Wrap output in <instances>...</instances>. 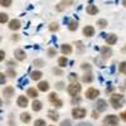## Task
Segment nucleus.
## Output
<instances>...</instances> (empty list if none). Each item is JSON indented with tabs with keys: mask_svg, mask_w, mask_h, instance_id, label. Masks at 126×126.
<instances>
[{
	"mask_svg": "<svg viewBox=\"0 0 126 126\" xmlns=\"http://www.w3.org/2000/svg\"><path fill=\"white\" fill-rule=\"evenodd\" d=\"M56 54H57L56 48H49V49H48V56H49V57H54Z\"/></svg>",
	"mask_w": 126,
	"mask_h": 126,
	"instance_id": "obj_30",
	"label": "nucleus"
},
{
	"mask_svg": "<svg viewBox=\"0 0 126 126\" xmlns=\"http://www.w3.org/2000/svg\"><path fill=\"white\" fill-rule=\"evenodd\" d=\"M62 4H66V6L72 5V0H62Z\"/></svg>",
	"mask_w": 126,
	"mask_h": 126,
	"instance_id": "obj_38",
	"label": "nucleus"
},
{
	"mask_svg": "<svg viewBox=\"0 0 126 126\" xmlns=\"http://www.w3.org/2000/svg\"><path fill=\"white\" fill-rule=\"evenodd\" d=\"M0 76H1V85H4V82H5V78H4V73H1Z\"/></svg>",
	"mask_w": 126,
	"mask_h": 126,
	"instance_id": "obj_47",
	"label": "nucleus"
},
{
	"mask_svg": "<svg viewBox=\"0 0 126 126\" xmlns=\"http://www.w3.org/2000/svg\"><path fill=\"white\" fill-rule=\"evenodd\" d=\"M48 116H49L50 120H53V121H57V120L59 119V115H58L56 111H53V110H50V111L48 112Z\"/></svg>",
	"mask_w": 126,
	"mask_h": 126,
	"instance_id": "obj_22",
	"label": "nucleus"
},
{
	"mask_svg": "<svg viewBox=\"0 0 126 126\" xmlns=\"http://www.w3.org/2000/svg\"><path fill=\"white\" fill-rule=\"evenodd\" d=\"M61 126H71V121H69V120H64V121H62Z\"/></svg>",
	"mask_w": 126,
	"mask_h": 126,
	"instance_id": "obj_37",
	"label": "nucleus"
},
{
	"mask_svg": "<svg viewBox=\"0 0 126 126\" xmlns=\"http://www.w3.org/2000/svg\"><path fill=\"white\" fill-rule=\"evenodd\" d=\"M30 115L28 113V112H23L22 115H20V120H22L23 122H25V124H28L29 121H30Z\"/></svg>",
	"mask_w": 126,
	"mask_h": 126,
	"instance_id": "obj_23",
	"label": "nucleus"
},
{
	"mask_svg": "<svg viewBox=\"0 0 126 126\" xmlns=\"http://www.w3.org/2000/svg\"><path fill=\"white\" fill-rule=\"evenodd\" d=\"M54 106H56V107H62V101H61L59 98L54 102Z\"/></svg>",
	"mask_w": 126,
	"mask_h": 126,
	"instance_id": "obj_40",
	"label": "nucleus"
},
{
	"mask_svg": "<svg viewBox=\"0 0 126 126\" xmlns=\"http://www.w3.org/2000/svg\"><path fill=\"white\" fill-rule=\"evenodd\" d=\"M3 93H4V96H6V97H12L13 94H14V88L12 86H8V87L4 88Z\"/></svg>",
	"mask_w": 126,
	"mask_h": 126,
	"instance_id": "obj_17",
	"label": "nucleus"
},
{
	"mask_svg": "<svg viewBox=\"0 0 126 126\" xmlns=\"http://www.w3.org/2000/svg\"><path fill=\"white\" fill-rule=\"evenodd\" d=\"M98 96H100V91L93 87H91L86 91V98H88V100H96Z\"/></svg>",
	"mask_w": 126,
	"mask_h": 126,
	"instance_id": "obj_4",
	"label": "nucleus"
},
{
	"mask_svg": "<svg viewBox=\"0 0 126 126\" xmlns=\"http://www.w3.org/2000/svg\"><path fill=\"white\" fill-rule=\"evenodd\" d=\"M16 105L19 107H27L28 106V98L25 96H19L16 100Z\"/></svg>",
	"mask_w": 126,
	"mask_h": 126,
	"instance_id": "obj_9",
	"label": "nucleus"
},
{
	"mask_svg": "<svg viewBox=\"0 0 126 126\" xmlns=\"http://www.w3.org/2000/svg\"><path fill=\"white\" fill-rule=\"evenodd\" d=\"M93 81V75L91 72H86L85 75L82 76V82H85V83H91Z\"/></svg>",
	"mask_w": 126,
	"mask_h": 126,
	"instance_id": "obj_13",
	"label": "nucleus"
},
{
	"mask_svg": "<svg viewBox=\"0 0 126 126\" xmlns=\"http://www.w3.org/2000/svg\"><path fill=\"white\" fill-rule=\"evenodd\" d=\"M83 34H85L86 37H92L94 34V28L92 25H86L85 28H83Z\"/></svg>",
	"mask_w": 126,
	"mask_h": 126,
	"instance_id": "obj_10",
	"label": "nucleus"
},
{
	"mask_svg": "<svg viewBox=\"0 0 126 126\" xmlns=\"http://www.w3.org/2000/svg\"><path fill=\"white\" fill-rule=\"evenodd\" d=\"M72 116L75 119H82L86 116V110L82 109V107H76L72 110Z\"/></svg>",
	"mask_w": 126,
	"mask_h": 126,
	"instance_id": "obj_5",
	"label": "nucleus"
},
{
	"mask_svg": "<svg viewBox=\"0 0 126 126\" xmlns=\"http://www.w3.org/2000/svg\"><path fill=\"white\" fill-rule=\"evenodd\" d=\"M68 78H69V81H71L72 83H75V82L77 81V75H76V73H71V75L68 76Z\"/></svg>",
	"mask_w": 126,
	"mask_h": 126,
	"instance_id": "obj_31",
	"label": "nucleus"
},
{
	"mask_svg": "<svg viewBox=\"0 0 126 126\" xmlns=\"http://www.w3.org/2000/svg\"><path fill=\"white\" fill-rule=\"evenodd\" d=\"M53 72H54V73H57V75H62V71H59V69H56V68L53 69Z\"/></svg>",
	"mask_w": 126,
	"mask_h": 126,
	"instance_id": "obj_46",
	"label": "nucleus"
},
{
	"mask_svg": "<svg viewBox=\"0 0 126 126\" xmlns=\"http://www.w3.org/2000/svg\"><path fill=\"white\" fill-rule=\"evenodd\" d=\"M59 29V24L58 23H52L50 25H49V30L50 32H56V30H58Z\"/></svg>",
	"mask_w": 126,
	"mask_h": 126,
	"instance_id": "obj_29",
	"label": "nucleus"
},
{
	"mask_svg": "<svg viewBox=\"0 0 126 126\" xmlns=\"http://www.w3.org/2000/svg\"><path fill=\"white\" fill-rule=\"evenodd\" d=\"M81 68L83 71H87V72H91V66L88 64V63H83V64L81 66Z\"/></svg>",
	"mask_w": 126,
	"mask_h": 126,
	"instance_id": "obj_32",
	"label": "nucleus"
},
{
	"mask_svg": "<svg viewBox=\"0 0 126 126\" xmlns=\"http://www.w3.org/2000/svg\"><path fill=\"white\" fill-rule=\"evenodd\" d=\"M48 98H49V101H50V102H53V103H54V102L58 100V94H57L56 92H52V93H49Z\"/></svg>",
	"mask_w": 126,
	"mask_h": 126,
	"instance_id": "obj_26",
	"label": "nucleus"
},
{
	"mask_svg": "<svg viewBox=\"0 0 126 126\" xmlns=\"http://www.w3.org/2000/svg\"><path fill=\"white\" fill-rule=\"evenodd\" d=\"M27 94H28L29 97H32V98H35L38 96V90H35L34 87H30V88H28Z\"/></svg>",
	"mask_w": 126,
	"mask_h": 126,
	"instance_id": "obj_19",
	"label": "nucleus"
},
{
	"mask_svg": "<svg viewBox=\"0 0 126 126\" xmlns=\"http://www.w3.org/2000/svg\"><path fill=\"white\" fill-rule=\"evenodd\" d=\"M79 101H81V98H78V97H77V98H76V96H75V97H73V100H72V103H76V102H77V103H78V102H79Z\"/></svg>",
	"mask_w": 126,
	"mask_h": 126,
	"instance_id": "obj_44",
	"label": "nucleus"
},
{
	"mask_svg": "<svg viewBox=\"0 0 126 126\" xmlns=\"http://www.w3.org/2000/svg\"><path fill=\"white\" fill-rule=\"evenodd\" d=\"M120 116H121V119H122V120H124V121L126 122V111H124V112H122V113L120 115Z\"/></svg>",
	"mask_w": 126,
	"mask_h": 126,
	"instance_id": "obj_42",
	"label": "nucleus"
},
{
	"mask_svg": "<svg viewBox=\"0 0 126 126\" xmlns=\"http://www.w3.org/2000/svg\"><path fill=\"white\" fill-rule=\"evenodd\" d=\"M67 92L71 94V96H77V94L81 92V85H78V83H71V85L67 87Z\"/></svg>",
	"mask_w": 126,
	"mask_h": 126,
	"instance_id": "obj_3",
	"label": "nucleus"
},
{
	"mask_svg": "<svg viewBox=\"0 0 126 126\" xmlns=\"http://www.w3.org/2000/svg\"><path fill=\"white\" fill-rule=\"evenodd\" d=\"M101 56H102V58L103 59H107V58H110L111 56H112V50H111V48L110 47H102L101 48Z\"/></svg>",
	"mask_w": 126,
	"mask_h": 126,
	"instance_id": "obj_7",
	"label": "nucleus"
},
{
	"mask_svg": "<svg viewBox=\"0 0 126 126\" xmlns=\"http://www.w3.org/2000/svg\"><path fill=\"white\" fill-rule=\"evenodd\" d=\"M97 25H98V28H101V29L106 28V27H107V22H106V19H100V20H97Z\"/></svg>",
	"mask_w": 126,
	"mask_h": 126,
	"instance_id": "obj_24",
	"label": "nucleus"
},
{
	"mask_svg": "<svg viewBox=\"0 0 126 126\" xmlns=\"http://www.w3.org/2000/svg\"><path fill=\"white\" fill-rule=\"evenodd\" d=\"M92 117H93V119H97V117H98V111H97V112L93 111V112H92Z\"/></svg>",
	"mask_w": 126,
	"mask_h": 126,
	"instance_id": "obj_43",
	"label": "nucleus"
},
{
	"mask_svg": "<svg viewBox=\"0 0 126 126\" xmlns=\"http://www.w3.org/2000/svg\"><path fill=\"white\" fill-rule=\"evenodd\" d=\"M96 109H97L98 112L106 111V109H107V102L105 101V100H97V102H96Z\"/></svg>",
	"mask_w": 126,
	"mask_h": 126,
	"instance_id": "obj_6",
	"label": "nucleus"
},
{
	"mask_svg": "<svg viewBox=\"0 0 126 126\" xmlns=\"http://www.w3.org/2000/svg\"><path fill=\"white\" fill-rule=\"evenodd\" d=\"M86 12L90 14V15H96L97 13H98V8L96 6V5H88L87 6V9H86Z\"/></svg>",
	"mask_w": 126,
	"mask_h": 126,
	"instance_id": "obj_14",
	"label": "nucleus"
},
{
	"mask_svg": "<svg viewBox=\"0 0 126 126\" xmlns=\"http://www.w3.org/2000/svg\"><path fill=\"white\" fill-rule=\"evenodd\" d=\"M13 0H1V6H10Z\"/></svg>",
	"mask_w": 126,
	"mask_h": 126,
	"instance_id": "obj_34",
	"label": "nucleus"
},
{
	"mask_svg": "<svg viewBox=\"0 0 126 126\" xmlns=\"http://www.w3.org/2000/svg\"><path fill=\"white\" fill-rule=\"evenodd\" d=\"M122 5L126 8V0H122Z\"/></svg>",
	"mask_w": 126,
	"mask_h": 126,
	"instance_id": "obj_50",
	"label": "nucleus"
},
{
	"mask_svg": "<svg viewBox=\"0 0 126 126\" xmlns=\"http://www.w3.org/2000/svg\"><path fill=\"white\" fill-rule=\"evenodd\" d=\"M8 73L10 75V77H14L15 76V72H13V71H8Z\"/></svg>",
	"mask_w": 126,
	"mask_h": 126,
	"instance_id": "obj_45",
	"label": "nucleus"
},
{
	"mask_svg": "<svg viewBox=\"0 0 126 126\" xmlns=\"http://www.w3.org/2000/svg\"><path fill=\"white\" fill-rule=\"evenodd\" d=\"M34 126H47V125H46V121L44 120H35Z\"/></svg>",
	"mask_w": 126,
	"mask_h": 126,
	"instance_id": "obj_33",
	"label": "nucleus"
},
{
	"mask_svg": "<svg viewBox=\"0 0 126 126\" xmlns=\"http://www.w3.org/2000/svg\"><path fill=\"white\" fill-rule=\"evenodd\" d=\"M61 52H62V53L64 54V56L71 54V53H72V46H69V44H62Z\"/></svg>",
	"mask_w": 126,
	"mask_h": 126,
	"instance_id": "obj_12",
	"label": "nucleus"
},
{
	"mask_svg": "<svg viewBox=\"0 0 126 126\" xmlns=\"http://www.w3.org/2000/svg\"><path fill=\"white\" fill-rule=\"evenodd\" d=\"M42 76H43V73H42L40 71H34V72H32V73H30V77H32V79H33V81H38V79H40Z\"/></svg>",
	"mask_w": 126,
	"mask_h": 126,
	"instance_id": "obj_18",
	"label": "nucleus"
},
{
	"mask_svg": "<svg viewBox=\"0 0 126 126\" xmlns=\"http://www.w3.org/2000/svg\"><path fill=\"white\" fill-rule=\"evenodd\" d=\"M119 124V117L115 115H109L103 119V125L105 126H117Z\"/></svg>",
	"mask_w": 126,
	"mask_h": 126,
	"instance_id": "obj_2",
	"label": "nucleus"
},
{
	"mask_svg": "<svg viewBox=\"0 0 126 126\" xmlns=\"http://www.w3.org/2000/svg\"><path fill=\"white\" fill-rule=\"evenodd\" d=\"M63 9H64V5H63V4H58L57 5V10H58V12H62Z\"/></svg>",
	"mask_w": 126,
	"mask_h": 126,
	"instance_id": "obj_41",
	"label": "nucleus"
},
{
	"mask_svg": "<svg viewBox=\"0 0 126 126\" xmlns=\"http://www.w3.org/2000/svg\"><path fill=\"white\" fill-rule=\"evenodd\" d=\"M38 90H39V91H43V92L48 91V90H49V85H48V82H47V81H42V82H39V85H38Z\"/></svg>",
	"mask_w": 126,
	"mask_h": 126,
	"instance_id": "obj_16",
	"label": "nucleus"
},
{
	"mask_svg": "<svg viewBox=\"0 0 126 126\" xmlns=\"http://www.w3.org/2000/svg\"><path fill=\"white\" fill-rule=\"evenodd\" d=\"M14 56H15V58L18 61H24L25 59V52L23 49H15Z\"/></svg>",
	"mask_w": 126,
	"mask_h": 126,
	"instance_id": "obj_11",
	"label": "nucleus"
},
{
	"mask_svg": "<svg viewBox=\"0 0 126 126\" xmlns=\"http://www.w3.org/2000/svg\"><path fill=\"white\" fill-rule=\"evenodd\" d=\"M20 27H22V23H20L19 19H13L9 22V29H12V30H18Z\"/></svg>",
	"mask_w": 126,
	"mask_h": 126,
	"instance_id": "obj_8",
	"label": "nucleus"
},
{
	"mask_svg": "<svg viewBox=\"0 0 126 126\" xmlns=\"http://www.w3.org/2000/svg\"><path fill=\"white\" fill-rule=\"evenodd\" d=\"M63 86H64V83H63V82H57V83H56L57 90H62V88H63Z\"/></svg>",
	"mask_w": 126,
	"mask_h": 126,
	"instance_id": "obj_36",
	"label": "nucleus"
},
{
	"mask_svg": "<svg viewBox=\"0 0 126 126\" xmlns=\"http://www.w3.org/2000/svg\"><path fill=\"white\" fill-rule=\"evenodd\" d=\"M119 71L122 73V75H126V62H121L120 66H119Z\"/></svg>",
	"mask_w": 126,
	"mask_h": 126,
	"instance_id": "obj_27",
	"label": "nucleus"
},
{
	"mask_svg": "<svg viewBox=\"0 0 126 126\" xmlns=\"http://www.w3.org/2000/svg\"><path fill=\"white\" fill-rule=\"evenodd\" d=\"M116 42H117V37L115 35V34H109V35L106 37V43H107V44H110V46L115 44Z\"/></svg>",
	"mask_w": 126,
	"mask_h": 126,
	"instance_id": "obj_15",
	"label": "nucleus"
},
{
	"mask_svg": "<svg viewBox=\"0 0 126 126\" xmlns=\"http://www.w3.org/2000/svg\"><path fill=\"white\" fill-rule=\"evenodd\" d=\"M67 58L66 57H61L59 59H58V66L59 67H66V64H67Z\"/></svg>",
	"mask_w": 126,
	"mask_h": 126,
	"instance_id": "obj_25",
	"label": "nucleus"
},
{
	"mask_svg": "<svg viewBox=\"0 0 126 126\" xmlns=\"http://www.w3.org/2000/svg\"><path fill=\"white\" fill-rule=\"evenodd\" d=\"M33 63H34V64H35L37 67H42V66L44 64V63H43V61H42V59H35Z\"/></svg>",
	"mask_w": 126,
	"mask_h": 126,
	"instance_id": "obj_35",
	"label": "nucleus"
},
{
	"mask_svg": "<svg viewBox=\"0 0 126 126\" xmlns=\"http://www.w3.org/2000/svg\"><path fill=\"white\" fill-rule=\"evenodd\" d=\"M110 102H111V105H112L113 109H120L122 105H124V102H125V98H124L122 94L115 93V94H112V96H111Z\"/></svg>",
	"mask_w": 126,
	"mask_h": 126,
	"instance_id": "obj_1",
	"label": "nucleus"
},
{
	"mask_svg": "<svg viewBox=\"0 0 126 126\" xmlns=\"http://www.w3.org/2000/svg\"><path fill=\"white\" fill-rule=\"evenodd\" d=\"M8 14H5V13H1L0 14V22H1V24H4V23H6L8 22Z\"/></svg>",
	"mask_w": 126,
	"mask_h": 126,
	"instance_id": "obj_28",
	"label": "nucleus"
},
{
	"mask_svg": "<svg viewBox=\"0 0 126 126\" xmlns=\"http://www.w3.org/2000/svg\"><path fill=\"white\" fill-rule=\"evenodd\" d=\"M0 54H1V57H0V59H1V61H3V59H4V52L1 50V52H0Z\"/></svg>",
	"mask_w": 126,
	"mask_h": 126,
	"instance_id": "obj_49",
	"label": "nucleus"
},
{
	"mask_svg": "<svg viewBox=\"0 0 126 126\" xmlns=\"http://www.w3.org/2000/svg\"><path fill=\"white\" fill-rule=\"evenodd\" d=\"M32 109H33V111H40L42 110V102L38 100H34L33 103H32Z\"/></svg>",
	"mask_w": 126,
	"mask_h": 126,
	"instance_id": "obj_20",
	"label": "nucleus"
},
{
	"mask_svg": "<svg viewBox=\"0 0 126 126\" xmlns=\"http://www.w3.org/2000/svg\"><path fill=\"white\" fill-rule=\"evenodd\" d=\"M122 52H126V46H125V47L122 48Z\"/></svg>",
	"mask_w": 126,
	"mask_h": 126,
	"instance_id": "obj_51",
	"label": "nucleus"
},
{
	"mask_svg": "<svg viewBox=\"0 0 126 126\" xmlns=\"http://www.w3.org/2000/svg\"><path fill=\"white\" fill-rule=\"evenodd\" d=\"M77 28H78V23L76 22V20H71V22L68 23V29H69L71 32L77 30Z\"/></svg>",
	"mask_w": 126,
	"mask_h": 126,
	"instance_id": "obj_21",
	"label": "nucleus"
},
{
	"mask_svg": "<svg viewBox=\"0 0 126 126\" xmlns=\"http://www.w3.org/2000/svg\"><path fill=\"white\" fill-rule=\"evenodd\" d=\"M76 44H77V47H78V49H79V50H83V44H82V42H81V40L76 42Z\"/></svg>",
	"mask_w": 126,
	"mask_h": 126,
	"instance_id": "obj_39",
	"label": "nucleus"
},
{
	"mask_svg": "<svg viewBox=\"0 0 126 126\" xmlns=\"http://www.w3.org/2000/svg\"><path fill=\"white\" fill-rule=\"evenodd\" d=\"M77 126H91V124H79Z\"/></svg>",
	"mask_w": 126,
	"mask_h": 126,
	"instance_id": "obj_48",
	"label": "nucleus"
}]
</instances>
